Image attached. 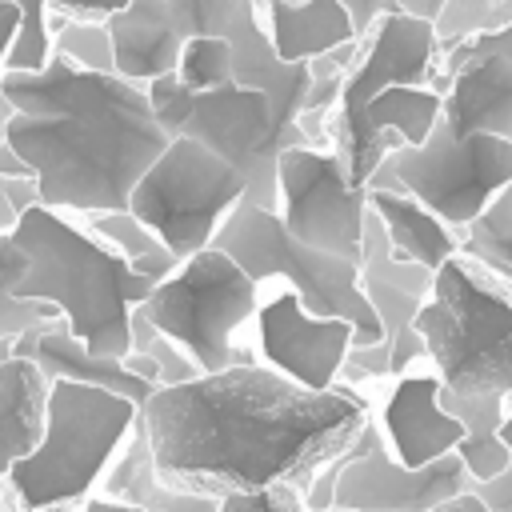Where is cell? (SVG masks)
<instances>
[{"label":"cell","mask_w":512,"mask_h":512,"mask_svg":"<svg viewBox=\"0 0 512 512\" xmlns=\"http://www.w3.org/2000/svg\"><path fill=\"white\" fill-rule=\"evenodd\" d=\"M160 472L176 488L224 496L292 480L300 488L372 420L352 384L308 388L288 372L236 360L184 384H160L140 404Z\"/></svg>","instance_id":"1"},{"label":"cell","mask_w":512,"mask_h":512,"mask_svg":"<svg viewBox=\"0 0 512 512\" xmlns=\"http://www.w3.org/2000/svg\"><path fill=\"white\" fill-rule=\"evenodd\" d=\"M0 92L16 104L8 144L36 168L40 200L52 208H128L136 180L172 140L140 80L64 52L32 72L4 68Z\"/></svg>","instance_id":"2"},{"label":"cell","mask_w":512,"mask_h":512,"mask_svg":"<svg viewBox=\"0 0 512 512\" xmlns=\"http://www.w3.org/2000/svg\"><path fill=\"white\" fill-rule=\"evenodd\" d=\"M12 236L28 252V268L16 292L52 300L88 348L104 356H128L132 304H144L160 280L136 272L120 248L84 236L52 204H32Z\"/></svg>","instance_id":"3"},{"label":"cell","mask_w":512,"mask_h":512,"mask_svg":"<svg viewBox=\"0 0 512 512\" xmlns=\"http://www.w3.org/2000/svg\"><path fill=\"white\" fill-rule=\"evenodd\" d=\"M428 364L448 392H500L512 404V280L456 252L432 272L416 312Z\"/></svg>","instance_id":"4"},{"label":"cell","mask_w":512,"mask_h":512,"mask_svg":"<svg viewBox=\"0 0 512 512\" xmlns=\"http://www.w3.org/2000/svg\"><path fill=\"white\" fill-rule=\"evenodd\" d=\"M140 404L124 392L84 384V380H52L44 432L32 452H24L8 468V484L24 508L76 504L108 468L120 440L132 432Z\"/></svg>","instance_id":"5"},{"label":"cell","mask_w":512,"mask_h":512,"mask_svg":"<svg viewBox=\"0 0 512 512\" xmlns=\"http://www.w3.org/2000/svg\"><path fill=\"white\" fill-rule=\"evenodd\" d=\"M212 244L224 248L228 256H236L252 280H272V276L288 280L300 292V300L308 304V312L352 320L356 344L384 340V324L360 284V260L304 244L300 236L288 232L280 208H264L244 196L224 216Z\"/></svg>","instance_id":"6"},{"label":"cell","mask_w":512,"mask_h":512,"mask_svg":"<svg viewBox=\"0 0 512 512\" xmlns=\"http://www.w3.org/2000/svg\"><path fill=\"white\" fill-rule=\"evenodd\" d=\"M248 180L204 140L180 132L136 180L128 208L180 256L208 248L224 216L244 200Z\"/></svg>","instance_id":"7"},{"label":"cell","mask_w":512,"mask_h":512,"mask_svg":"<svg viewBox=\"0 0 512 512\" xmlns=\"http://www.w3.org/2000/svg\"><path fill=\"white\" fill-rule=\"evenodd\" d=\"M368 184L408 188L448 224L464 232L508 184H512V136L500 132H456L444 116L424 144L392 148Z\"/></svg>","instance_id":"8"},{"label":"cell","mask_w":512,"mask_h":512,"mask_svg":"<svg viewBox=\"0 0 512 512\" xmlns=\"http://www.w3.org/2000/svg\"><path fill=\"white\" fill-rule=\"evenodd\" d=\"M472 484L460 452L432 464H404L384 440L380 420H368L360 436L328 460L304 488L308 508H352V512H432Z\"/></svg>","instance_id":"9"},{"label":"cell","mask_w":512,"mask_h":512,"mask_svg":"<svg viewBox=\"0 0 512 512\" xmlns=\"http://www.w3.org/2000/svg\"><path fill=\"white\" fill-rule=\"evenodd\" d=\"M256 284L236 256L208 244L152 288L144 312L176 336L204 372H220L236 364L232 332L256 316Z\"/></svg>","instance_id":"10"},{"label":"cell","mask_w":512,"mask_h":512,"mask_svg":"<svg viewBox=\"0 0 512 512\" xmlns=\"http://www.w3.org/2000/svg\"><path fill=\"white\" fill-rule=\"evenodd\" d=\"M184 132L236 164L248 180L244 196L264 208H280V152L288 144H316L304 120H280L276 100L264 88H248L236 80L200 88Z\"/></svg>","instance_id":"11"},{"label":"cell","mask_w":512,"mask_h":512,"mask_svg":"<svg viewBox=\"0 0 512 512\" xmlns=\"http://www.w3.org/2000/svg\"><path fill=\"white\" fill-rule=\"evenodd\" d=\"M368 208V184L352 180L336 148L288 144L280 152V216L304 244L360 260Z\"/></svg>","instance_id":"12"},{"label":"cell","mask_w":512,"mask_h":512,"mask_svg":"<svg viewBox=\"0 0 512 512\" xmlns=\"http://www.w3.org/2000/svg\"><path fill=\"white\" fill-rule=\"evenodd\" d=\"M444 120L456 132L512 136V24L444 48Z\"/></svg>","instance_id":"13"},{"label":"cell","mask_w":512,"mask_h":512,"mask_svg":"<svg viewBox=\"0 0 512 512\" xmlns=\"http://www.w3.org/2000/svg\"><path fill=\"white\" fill-rule=\"evenodd\" d=\"M360 284H364V296L372 300V308L384 324V348H388L392 376L408 372L412 364H428L424 336L416 328V312L432 292V268L420 260L396 256L376 208H368V224H364Z\"/></svg>","instance_id":"14"},{"label":"cell","mask_w":512,"mask_h":512,"mask_svg":"<svg viewBox=\"0 0 512 512\" xmlns=\"http://www.w3.org/2000/svg\"><path fill=\"white\" fill-rule=\"evenodd\" d=\"M256 328H260L264 360L308 388H332L356 344L352 320L308 312L296 288H284L268 304H260Z\"/></svg>","instance_id":"15"},{"label":"cell","mask_w":512,"mask_h":512,"mask_svg":"<svg viewBox=\"0 0 512 512\" xmlns=\"http://www.w3.org/2000/svg\"><path fill=\"white\" fill-rule=\"evenodd\" d=\"M440 392H444V380L432 364L428 368L412 364L408 372L392 376V388H388L376 420H380L384 440L396 452V460L420 468V464H432L460 448L464 420L456 412H448Z\"/></svg>","instance_id":"16"},{"label":"cell","mask_w":512,"mask_h":512,"mask_svg":"<svg viewBox=\"0 0 512 512\" xmlns=\"http://www.w3.org/2000/svg\"><path fill=\"white\" fill-rule=\"evenodd\" d=\"M12 352H16V356H32V360L44 368L48 380H84V384H100V388H112V392L132 396L136 404H144V400L156 392V384L144 380V376H136V372L124 364V356H104V352L88 348V344L72 332V324H68L64 312L52 316V320H44V324H36V328H28L24 336H16V340H12Z\"/></svg>","instance_id":"17"},{"label":"cell","mask_w":512,"mask_h":512,"mask_svg":"<svg viewBox=\"0 0 512 512\" xmlns=\"http://www.w3.org/2000/svg\"><path fill=\"white\" fill-rule=\"evenodd\" d=\"M104 24L116 44V72L128 80L148 84L180 68L188 32L180 28L172 0H128V8L112 12Z\"/></svg>","instance_id":"18"},{"label":"cell","mask_w":512,"mask_h":512,"mask_svg":"<svg viewBox=\"0 0 512 512\" xmlns=\"http://www.w3.org/2000/svg\"><path fill=\"white\" fill-rule=\"evenodd\" d=\"M100 484H104V496L116 500L120 508H148V512H208V508H220L216 496L192 492V488H176V484L160 472L144 412L132 420L128 448H124L120 460L104 472Z\"/></svg>","instance_id":"19"},{"label":"cell","mask_w":512,"mask_h":512,"mask_svg":"<svg viewBox=\"0 0 512 512\" xmlns=\"http://www.w3.org/2000/svg\"><path fill=\"white\" fill-rule=\"evenodd\" d=\"M368 204L384 220V232H388L396 256H404V260H420L436 272L444 260H452L464 248V232L456 224H448L436 208H428L416 192H408L404 184L400 188L368 184Z\"/></svg>","instance_id":"20"},{"label":"cell","mask_w":512,"mask_h":512,"mask_svg":"<svg viewBox=\"0 0 512 512\" xmlns=\"http://www.w3.org/2000/svg\"><path fill=\"white\" fill-rule=\"evenodd\" d=\"M48 376L32 356H16L12 340H0V476L36 448L48 408Z\"/></svg>","instance_id":"21"},{"label":"cell","mask_w":512,"mask_h":512,"mask_svg":"<svg viewBox=\"0 0 512 512\" xmlns=\"http://www.w3.org/2000/svg\"><path fill=\"white\" fill-rule=\"evenodd\" d=\"M268 36L284 60H316L356 36L344 0H268Z\"/></svg>","instance_id":"22"},{"label":"cell","mask_w":512,"mask_h":512,"mask_svg":"<svg viewBox=\"0 0 512 512\" xmlns=\"http://www.w3.org/2000/svg\"><path fill=\"white\" fill-rule=\"evenodd\" d=\"M448 412H456L464 420V440H460V456L472 472V480H488L496 476L508 460H512V448L504 444L500 436V424H504V412H508V396L500 392H440Z\"/></svg>","instance_id":"23"},{"label":"cell","mask_w":512,"mask_h":512,"mask_svg":"<svg viewBox=\"0 0 512 512\" xmlns=\"http://www.w3.org/2000/svg\"><path fill=\"white\" fill-rule=\"evenodd\" d=\"M24 268H28V252L16 244L12 232H0V340H16L28 328L60 316L52 300H32L16 292Z\"/></svg>","instance_id":"24"},{"label":"cell","mask_w":512,"mask_h":512,"mask_svg":"<svg viewBox=\"0 0 512 512\" xmlns=\"http://www.w3.org/2000/svg\"><path fill=\"white\" fill-rule=\"evenodd\" d=\"M464 256L512 280V192L504 188L472 224H464Z\"/></svg>","instance_id":"25"},{"label":"cell","mask_w":512,"mask_h":512,"mask_svg":"<svg viewBox=\"0 0 512 512\" xmlns=\"http://www.w3.org/2000/svg\"><path fill=\"white\" fill-rule=\"evenodd\" d=\"M132 348L148 352L160 364V384H184V380H192V376L204 372L196 364V356L176 336H168L164 328H156V320L144 312V304H132Z\"/></svg>","instance_id":"26"},{"label":"cell","mask_w":512,"mask_h":512,"mask_svg":"<svg viewBox=\"0 0 512 512\" xmlns=\"http://www.w3.org/2000/svg\"><path fill=\"white\" fill-rule=\"evenodd\" d=\"M504 24H512V0H448L436 16V32L444 48L476 32H496Z\"/></svg>","instance_id":"27"},{"label":"cell","mask_w":512,"mask_h":512,"mask_svg":"<svg viewBox=\"0 0 512 512\" xmlns=\"http://www.w3.org/2000/svg\"><path fill=\"white\" fill-rule=\"evenodd\" d=\"M196 92L200 88H216L232 80V40L228 36H188L184 52H180V68H176Z\"/></svg>","instance_id":"28"},{"label":"cell","mask_w":512,"mask_h":512,"mask_svg":"<svg viewBox=\"0 0 512 512\" xmlns=\"http://www.w3.org/2000/svg\"><path fill=\"white\" fill-rule=\"evenodd\" d=\"M52 24H56V52H64L68 60H76L84 68L116 72V44H112L108 24H72V20H64V12Z\"/></svg>","instance_id":"29"},{"label":"cell","mask_w":512,"mask_h":512,"mask_svg":"<svg viewBox=\"0 0 512 512\" xmlns=\"http://www.w3.org/2000/svg\"><path fill=\"white\" fill-rule=\"evenodd\" d=\"M96 232L120 248L128 260H140V256H156V252H168V244L132 212V208H100V212H88Z\"/></svg>","instance_id":"30"},{"label":"cell","mask_w":512,"mask_h":512,"mask_svg":"<svg viewBox=\"0 0 512 512\" xmlns=\"http://www.w3.org/2000/svg\"><path fill=\"white\" fill-rule=\"evenodd\" d=\"M20 4L24 12V24L12 40V52L4 60V68H20V72H32V68H44L52 48H48V4L52 0H12Z\"/></svg>","instance_id":"31"},{"label":"cell","mask_w":512,"mask_h":512,"mask_svg":"<svg viewBox=\"0 0 512 512\" xmlns=\"http://www.w3.org/2000/svg\"><path fill=\"white\" fill-rule=\"evenodd\" d=\"M144 88H148V100H152L156 120H160L172 136H180L184 124H188V116H192V108H196V88H192L180 72H164V76L148 80Z\"/></svg>","instance_id":"32"},{"label":"cell","mask_w":512,"mask_h":512,"mask_svg":"<svg viewBox=\"0 0 512 512\" xmlns=\"http://www.w3.org/2000/svg\"><path fill=\"white\" fill-rule=\"evenodd\" d=\"M304 504V488L292 480L260 484V488H232L220 496V508H264V512H288Z\"/></svg>","instance_id":"33"},{"label":"cell","mask_w":512,"mask_h":512,"mask_svg":"<svg viewBox=\"0 0 512 512\" xmlns=\"http://www.w3.org/2000/svg\"><path fill=\"white\" fill-rule=\"evenodd\" d=\"M472 488L480 492V500H484L488 512H512V460H508L496 476L472 480Z\"/></svg>","instance_id":"34"},{"label":"cell","mask_w":512,"mask_h":512,"mask_svg":"<svg viewBox=\"0 0 512 512\" xmlns=\"http://www.w3.org/2000/svg\"><path fill=\"white\" fill-rule=\"evenodd\" d=\"M344 8H348V16H352V24H356V36H368L372 24H376L384 12H404L400 0H344Z\"/></svg>","instance_id":"35"},{"label":"cell","mask_w":512,"mask_h":512,"mask_svg":"<svg viewBox=\"0 0 512 512\" xmlns=\"http://www.w3.org/2000/svg\"><path fill=\"white\" fill-rule=\"evenodd\" d=\"M20 24H24V12H20V4H12V0H0V64H4V60H8V52H12V40H16Z\"/></svg>","instance_id":"36"},{"label":"cell","mask_w":512,"mask_h":512,"mask_svg":"<svg viewBox=\"0 0 512 512\" xmlns=\"http://www.w3.org/2000/svg\"><path fill=\"white\" fill-rule=\"evenodd\" d=\"M56 12H84V16H112L128 8V0H52Z\"/></svg>","instance_id":"37"},{"label":"cell","mask_w":512,"mask_h":512,"mask_svg":"<svg viewBox=\"0 0 512 512\" xmlns=\"http://www.w3.org/2000/svg\"><path fill=\"white\" fill-rule=\"evenodd\" d=\"M0 176H36V168L4 140V144H0Z\"/></svg>","instance_id":"38"},{"label":"cell","mask_w":512,"mask_h":512,"mask_svg":"<svg viewBox=\"0 0 512 512\" xmlns=\"http://www.w3.org/2000/svg\"><path fill=\"white\" fill-rule=\"evenodd\" d=\"M124 364L136 372V376H144V380H152L156 388H160V364L148 356V352H140V348H132L128 356H124Z\"/></svg>","instance_id":"39"},{"label":"cell","mask_w":512,"mask_h":512,"mask_svg":"<svg viewBox=\"0 0 512 512\" xmlns=\"http://www.w3.org/2000/svg\"><path fill=\"white\" fill-rule=\"evenodd\" d=\"M16 224H20V212H16L12 196L4 192V176H0V232H12Z\"/></svg>","instance_id":"40"},{"label":"cell","mask_w":512,"mask_h":512,"mask_svg":"<svg viewBox=\"0 0 512 512\" xmlns=\"http://www.w3.org/2000/svg\"><path fill=\"white\" fill-rule=\"evenodd\" d=\"M400 4H404V12L424 16V20H432V24H436V16H440V8H444L448 0H400Z\"/></svg>","instance_id":"41"},{"label":"cell","mask_w":512,"mask_h":512,"mask_svg":"<svg viewBox=\"0 0 512 512\" xmlns=\"http://www.w3.org/2000/svg\"><path fill=\"white\" fill-rule=\"evenodd\" d=\"M12 116H16V104H12L8 92H0V144L8 140V124H12Z\"/></svg>","instance_id":"42"},{"label":"cell","mask_w":512,"mask_h":512,"mask_svg":"<svg viewBox=\"0 0 512 512\" xmlns=\"http://www.w3.org/2000/svg\"><path fill=\"white\" fill-rule=\"evenodd\" d=\"M500 436H504V444L512 448V404H508V412H504V424H500Z\"/></svg>","instance_id":"43"},{"label":"cell","mask_w":512,"mask_h":512,"mask_svg":"<svg viewBox=\"0 0 512 512\" xmlns=\"http://www.w3.org/2000/svg\"><path fill=\"white\" fill-rule=\"evenodd\" d=\"M256 4H268V0H256Z\"/></svg>","instance_id":"44"},{"label":"cell","mask_w":512,"mask_h":512,"mask_svg":"<svg viewBox=\"0 0 512 512\" xmlns=\"http://www.w3.org/2000/svg\"><path fill=\"white\" fill-rule=\"evenodd\" d=\"M508 192H512V184H508Z\"/></svg>","instance_id":"45"}]
</instances>
